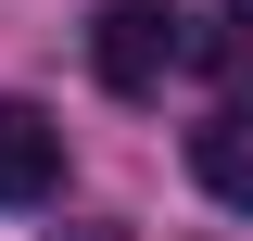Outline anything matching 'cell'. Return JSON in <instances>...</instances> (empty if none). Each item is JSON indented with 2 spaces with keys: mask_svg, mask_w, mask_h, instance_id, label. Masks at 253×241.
<instances>
[{
  "mask_svg": "<svg viewBox=\"0 0 253 241\" xmlns=\"http://www.w3.org/2000/svg\"><path fill=\"white\" fill-rule=\"evenodd\" d=\"M89 63H101L114 102H152L165 76H190V13H165V0H114V13L89 26Z\"/></svg>",
  "mask_w": 253,
  "mask_h": 241,
  "instance_id": "6da1fadb",
  "label": "cell"
},
{
  "mask_svg": "<svg viewBox=\"0 0 253 241\" xmlns=\"http://www.w3.org/2000/svg\"><path fill=\"white\" fill-rule=\"evenodd\" d=\"M190 178L215 190V203L253 216V102H215V115L190 127Z\"/></svg>",
  "mask_w": 253,
  "mask_h": 241,
  "instance_id": "3957f363",
  "label": "cell"
},
{
  "mask_svg": "<svg viewBox=\"0 0 253 241\" xmlns=\"http://www.w3.org/2000/svg\"><path fill=\"white\" fill-rule=\"evenodd\" d=\"M190 76H215L228 102H253V13H190Z\"/></svg>",
  "mask_w": 253,
  "mask_h": 241,
  "instance_id": "277c9868",
  "label": "cell"
},
{
  "mask_svg": "<svg viewBox=\"0 0 253 241\" xmlns=\"http://www.w3.org/2000/svg\"><path fill=\"white\" fill-rule=\"evenodd\" d=\"M51 241H126V229H51Z\"/></svg>",
  "mask_w": 253,
  "mask_h": 241,
  "instance_id": "5b68a950",
  "label": "cell"
},
{
  "mask_svg": "<svg viewBox=\"0 0 253 241\" xmlns=\"http://www.w3.org/2000/svg\"><path fill=\"white\" fill-rule=\"evenodd\" d=\"M51 178H63V127L38 102H0V203H51Z\"/></svg>",
  "mask_w": 253,
  "mask_h": 241,
  "instance_id": "7a4b0ae2",
  "label": "cell"
}]
</instances>
